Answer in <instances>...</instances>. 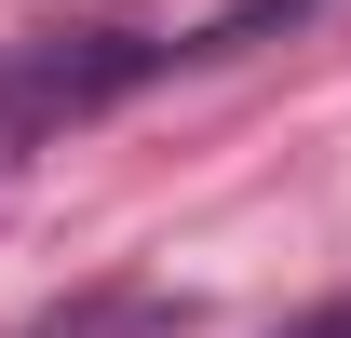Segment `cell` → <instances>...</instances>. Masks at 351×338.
I'll use <instances>...</instances> for the list:
<instances>
[{"label": "cell", "mask_w": 351, "mask_h": 338, "mask_svg": "<svg viewBox=\"0 0 351 338\" xmlns=\"http://www.w3.org/2000/svg\"><path fill=\"white\" fill-rule=\"evenodd\" d=\"M149 68H162V41H135V27H41V41H14L0 54V149H27V135L135 95Z\"/></svg>", "instance_id": "obj_1"}, {"label": "cell", "mask_w": 351, "mask_h": 338, "mask_svg": "<svg viewBox=\"0 0 351 338\" xmlns=\"http://www.w3.org/2000/svg\"><path fill=\"white\" fill-rule=\"evenodd\" d=\"M284 338H351V297H324V311H298Z\"/></svg>", "instance_id": "obj_2"}]
</instances>
